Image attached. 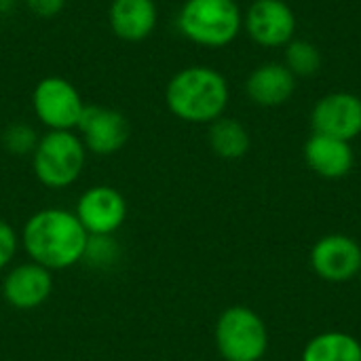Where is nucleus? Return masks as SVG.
I'll return each instance as SVG.
<instances>
[{
	"label": "nucleus",
	"instance_id": "obj_1",
	"mask_svg": "<svg viewBox=\"0 0 361 361\" xmlns=\"http://www.w3.org/2000/svg\"><path fill=\"white\" fill-rule=\"evenodd\" d=\"M19 241L32 262L53 273L82 262L89 233L82 228L74 212L44 207L27 218Z\"/></svg>",
	"mask_w": 361,
	"mask_h": 361
},
{
	"label": "nucleus",
	"instance_id": "obj_2",
	"mask_svg": "<svg viewBox=\"0 0 361 361\" xmlns=\"http://www.w3.org/2000/svg\"><path fill=\"white\" fill-rule=\"evenodd\" d=\"M231 102V87L222 72L212 66H186L165 87L169 112L192 125H209L224 116Z\"/></svg>",
	"mask_w": 361,
	"mask_h": 361
},
{
	"label": "nucleus",
	"instance_id": "obj_3",
	"mask_svg": "<svg viewBox=\"0 0 361 361\" xmlns=\"http://www.w3.org/2000/svg\"><path fill=\"white\" fill-rule=\"evenodd\" d=\"M176 25L188 42L222 49L241 34L243 13L237 0H184Z\"/></svg>",
	"mask_w": 361,
	"mask_h": 361
},
{
	"label": "nucleus",
	"instance_id": "obj_4",
	"mask_svg": "<svg viewBox=\"0 0 361 361\" xmlns=\"http://www.w3.org/2000/svg\"><path fill=\"white\" fill-rule=\"evenodd\" d=\"M87 148L76 131H47L32 152L36 180L53 190L68 188L82 176Z\"/></svg>",
	"mask_w": 361,
	"mask_h": 361
},
{
	"label": "nucleus",
	"instance_id": "obj_5",
	"mask_svg": "<svg viewBox=\"0 0 361 361\" xmlns=\"http://www.w3.org/2000/svg\"><path fill=\"white\" fill-rule=\"evenodd\" d=\"M214 341L224 361H260L269 351V330L262 317L243 305L228 307L220 313Z\"/></svg>",
	"mask_w": 361,
	"mask_h": 361
},
{
	"label": "nucleus",
	"instance_id": "obj_6",
	"mask_svg": "<svg viewBox=\"0 0 361 361\" xmlns=\"http://www.w3.org/2000/svg\"><path fill=\"white\" fill-rule=\"evenodd\" d=\"M87 104L63 76H44L32 91V110L47 131H76Z\"/></svg>",
	"mask_w": 361,
	"mask_h": 361
},
{
	"label": "nucleus",
	"instance_id": "obj_7",
	"mask_svg": "<svg viewBox=\"0 0 361 361\" xmlns=\"http://www.w3.org/2000/svg\"><path fill=\"white\" fill-rule=\"evenodd\" d=\"M247 36L262 49L288 47L296 36V13L283 0H252L243 15Z\"/></svg>",
	"mask_w": 361,
	"mask_h": 361
},
{
	"label": "nucleus",
	"instance_id": "obj_8",
	"mask_svg": "<svg viewBox=\"0 0 361 361\" xmlns=\"http://www.w3.org/2000/svg\"><path fill=\"white\" fill-rule=\"evenodd\" d=\"M74 214L89 237L116 235L127 218V201L114 186L97 184L78 197Z\"/></svg>",
	"mask_w": 361,
	"mask_h": 361
},
{
	"label": "nucleus",
	"instance_id": "obj_9",
	"mask_svg": "<svg viewBox=\"0 0 361 361\" xmlns=\"http://www.w3.org/2000/svg\"><path fill=\"white\" fill-rule=\"evenodd\" d=\"M76 133L80 135L87 152H93L97 157H110L125 148L131 125L127 116L114 108L108 106H87Z\"/></svg>",
	"mask_w": 361,
	"mask_h": 361
},
{
	"label": "nucleus",
	"instance_id": "obj_10",
	"mask_svg": "<svg viewBox=\"0 0 361 361\" xmlns=\"http://www.w3.org/2000/svg\"><path fill=\"white\" fill-rule=\"evenodd\" d=\"M311 267L324 281L347 283L361 273V245L347 235H326L311 250Z\"/></svg>",
	"mask_w": 361,
	"mask_h": 361
},
{
	"label": "nucleus",
	"instance_id": "obj_11",
	"mask_svg": "<svg viewBox=\"0 0 361 361\" xmlns=\"http://www.w3.org/2000/svg\"><path fill=\"white\" fill-rule=\"evenodd\" d=\"M315 133L338 137L345 142L361 135V97L349 91H334L324 95L311 112Z\"/></svg>",
	"mask_w": 361,
	"mask_h": 361
},
{
	"label": "nucleus",
	"instance_id": "obj_12",
	"mask_svg": "<svg viewBox=\"0 0 361 361\" xmlns=\"http://www.w3.org/2000/svg\"><path fill=\"white\" fill-rule=\"evenodd\" d=\"M53 294V273L36 262L13 267L2 279V296L17 311H34Z\"/></svg>",
	"mask_w": 361,
	"mask_h": 361
},
{
	"label": "nucleus",
	"instance_id": "obj_13",
	"mask_svg": "<svg viewBox=\"0 0 361 361\" xmlns=\"http://www.w3.org/2000/svg\"><path fill=\"white\" fill-rule=\"evenodd\" d=\"M298 89V78L288 70L286 63L267 61L254 68L245 80L247 97L262 108H277L292 99Z\"/></svg>",
	"mask_w": 361,
	"mask_h": 361
},
{
	"label": "nucleus",
	"instance_id": "obj_14",
	"mask_svg": "<svg viewBox=\"0 0 361 361\" xmlns=\"http://www.w3.org/2000/svg\"><path fill=\"white\" fill-rule=\"evenodd\" d=\"M159 23L154 0H112L108 6L110 32L125 42L146 40Z\"/></svg>",
	"mask_w": 361,
	"mask_h": 361
},
{
	"label": "nucleus",
	"instance_id": "obj_15",
	"mask_svg": "<svg viewBox=\"0 0 361 361\" xmlns=\"http://www.w3.org/2000/svg\"><path fill=\"white\" fill-rule=\"evenodd\" d=\"M305 161L313 173L324 180H341L351 173L355 154L351 142L313 133L305 144Z\"/></svg>",
	"mask_w": 361,
	"mask_h": 361
},
{
	"label": "nucleus",
	"instance_id": "obj_16",
	"mask_svg": "<svg viewBox=\"0 0 361 361\" xmlns=\"http://www.w3.org/2000/svg\"><path fill=\"white\" fill-rule=\"evenodd\" d=\"M302 361H361V343L341 330L322 332L305 345Z\"/></svg>",
	"mask_w": 361,
	"mask_h": 361
},
{
	"label": "nucleus",
	"instance_id": "obj_17",
	"mask_svg": "<svg viewBox=\"0 0 361 361\" xmlns=\"http://www.w3.org/2000/svg\"><path fill=\"white\" fill-rule=\"evenodd\" d=\"M207 140H209V148L214 150V154L224 161H237L245 157L252 144L250 131L245 129V125L231 116H220L218 121L209 123Z\"/></svg>",
	"mask_w": 361,
	"mask_h": 361
},
{
	"label": "nucleus",
	"instance_id": "obj_18",
	"mask_svg": "<svg viewBox=\"0 0 361 361\" xmlns=\"http://www.w3.org/2000/svg\"><path fill=\"white\" fill-rule=\"evenodd\" d=\"M288 70L300 78V76H313L322 70L324 57L322 51L305 38H294L288 47H286V61Z\"/></svg>",
	"mask_w": 361,
	"mask_h": 361
},
{
	"label": "nucleus",
	"instance_id": "obj_19",
	"mask_svg": "<svg viewBox=\"0 0 361 361\" xmlns=\"http://www.w3.org/2000/svg\"><path fill=\"white\" fill-rule=\"evenodd\" d=\"M123 252L121 245L116 243L114 235H104V237H89L82 262H87L95 271H108L118 264Z\"/></svg>",
	"mask_w": 361,
	"mask_h": 361
},
{
	"label": "nucleus",
	"instance_id": "obj_20",
	"mask_svg": "<svg viewBox=\"0 0 361 361\" xmlns=\"http://www.w3.org/2000/svg\"><path fill=\"white\" fill-rule=\"evenodd\" d=\"M38 140H40L38 131L27 123H11L2 131V146L8 154L15 157H25V154L32 157Z\"/></svg>",
	"mask_w": 361,
	"mask_h": 361
},
{
	"label": "nucleus",
	"instance_id": "obj_21",
	"mask_svg": "<svg viewBox=\"0 0 361 361\" xmlns=\"http://www.w3.org/2000/svg\"><path fill=\"white\" fill-rule=\"evenodd\" d=\"M19 237L15 233V228L0 220V271H4L17 256V250H19Z\"/></svg>",
	"mask_w": 361,
	"mask_h": 361
},
{
	"label": "nucleus",
	"instance_id": "obj_22",
	"mask_svg": "<svg viewBox=\"0 0 361 361\" xmlns=\"http://www.w3.org/2000/svg\"><path fill=\"white\" fill-rule=\"evenodd\" d=\"M27 11L40 19H53L57 17L63 8L68 0H23Z\"/></svg>",
	"mask_w": 361,
	"mask_h": 361
},
{
	"label": "nucleus",
	"instance_id": "obj_23",
	"mask_svg": "<svg viewBox=\"0 0 361 361\" xmlns=\"http://www.w3.org/2000/svg\"><path fill=\"white\" fill-rule=\"evenodd\" d=\"M0 15H2V0H0Z\"/></svg>",
	"mask_w": 361,
	"mask_h": 361
},
{
	"label": "nucleus",
	"instance_id": "obj_24",
	"mask_svg": "<svg viewBox=\"0 0 361 361\" xmlns=\"http://www.w3.org/2000/svg\"><path fill=\"white\" fill-rule=\"evenodd\" d=\"M360 279H361V273H360Z\"/></svg>",
	"mask_w": 361,
	"mask_h": 361
},
{
	"label": "nucleus",
	"instance_id": "obj_25",
	"mask_svg": "<svg viewBox=\"0 0 361 361\" xmlns=\"http://www.w3.org/2000/svg\"><path fill=\"white\" fill-rule=\"evenodd\" d=\"M260 361H264V360H260Z\"/></svg>",
	"mask_w": 361,
	"mask_h": 361
}]
</instances>
